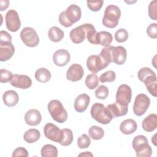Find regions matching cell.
Returning <instances> with one entry per match:
<instances>
[{"instance_id":"6da1fadb","label":"cell","mask_w":157,"mask_h":157,"mask_svg":"<svg viewBox=\"0 0 157 157\" xmlns=\"http://www.w3.org/2000/svg\"><path fill=\"white\" fill-rule=\"evenodd\" d=\"M81 16L82 10L80 7L76 4H71L67 7L65 11L61 12L58 20L62 26L68 28L79 21Z\"/></svg>"},{"instance_id":"7a4b0ae2","label":"cell","mask_w":157,"mask_h":157,"mask_svg":"<svg viewBox=\"0 0 157 157\" xmlns=\"http://www.w3.org/2000/svg\"><path fill=\"white\" fill-rule=\"evenodd\" d=\"M120 17V9L115 5H109L104 11V17L102 20V25L109 28H115L118 23Z\"/></svg>"},{"instance_id":"3957f363","label":"cell","mask_w":157,"mask_h":157,"mask_svg":"<svg viewBox=\"0 0 157 157\" xmlns=\"http://www.w3.org/2000/svg\"><path fill=\"white\" fill-rule=\"evenodd\" d=\"M90 112L92 118L102 124H109L113 119L107 107L99 102H96L92 105Z\"/></svg>"},{"instance_id":"277c9868","label":"cell","mask_w":157,"mask_h":157,"mask_svg":"<svg viewBox=\"0 0 157 157\" xmlns=\"http://www.w3.org/2000/svg\"><path fill=\"white\" fill-rule=\"evenodd\" d=\"M47 108L52 118L55 121L62 123L67 120V112L59 100L50 101L48 104Z\"/></svg>"},{"instance_id":"5b68a950","label":"cell","mask_w":157,"mask_h":157,"mask_svg":"<svg viewBox=\"0 0 157 157\" xmlns=\"http://www.w3.org/2000/svg\"><path fill=\"white\" fill-rule=\"evenodd\" d=\"M132 147L138 157H150L152 148L148 144L147 138L144 135L136 136L132 140Z\"/></svg>"},{"instance_id":"8992f818","label":"cell","mask_w":157,"mask_h":157,"mask_svg":"<svg viewBox=\"0 0 157 157\" xmlns=\"http://www.w3.org/2000/svg\"><path fill=\"white\" fill-rule=\"evenodd\" d=\"M20 38L24 44L29 47H36L39 43V37L36 30L31 27L23 28L20 33Z\"/></svg>"},{"instance_id":"52a82bcc","label":"cell","mask_w":157,"mask_h":157,"mask_svg":"<svg viewBox=\"0 0 157 157\" xmlns=\"http://www.w3.org/2000/svg\"><path fill=\"white\" fill-rule=\"evenodd\" d=\"M150 99L146 94L141 93L136 96L133 105V112L137 116H142L148 110Z\"/></svg>"},{"instance_id":"ba28073f","label":"cell","mask_w":157,"mask_h":157,"mask_svg":"<svg viewBox=\"0 0 157 157\" xmlns=\"http://www.w3.org/2000/svg\"><path fill=\"white\" fill-rule=\"evenodd\" d=\"M6 28L11 32L17 31L21 26V21L17 12L13 9L9 10L5 16Z\"/></svg>"},{"instance_id":"9c48e42d","label":"cell","mask_w":157,"mask_h":157,"mask_svg":"<svg viewBox=\"0 0 157 157\" xmlns=\"http://www.w3.org/2000/svg\"><path fill=\"white\" fill-rule=\"evenodd\" d=\"M132 98V90L129 86L122 84L118 88L116 94V102L123 105L128 106Z\"/></svg>"},{"instance_id":"30bf717a","label":"cell","mask_w":157,"mask_h":157,"mask_svg":"<svg viewBox=\"0 0 157 157\" xmlns=\"http://www.w3.org/2000/svg\"><path fill=\"white\" fill-rule=\"evenodd\" d=\"M44 132L45 137L53 142L61 143L62 140V131L55 124L48 123L44 128Z\"/></svg>"},{"instance_id":"8fae6325","label":"cell","mask_w":157,"mask_h":157,"mask_svg":"<svg viewBox=\"0 0 157 157\" xmlns=\"http://www.w3.org/2000/svg\"><path fill=\"white\" fill-rule=\"evenodd\" d=\"M86 66L88 70L93 74H96L107 67L99 56L96 55H92L88 57Z\"/></svg>"},{"instance_id":"7c38bea8","label":"cell","mask_w":157,"mask_h":157,"mask_svg":"<svg viewBox=\"0 0 157 157\" xmlns=\"http://www.w3.org/2000/svg\"><path fill=\"white\" fill-rule=\"evenodd\" d=\"M10 84L17 88L28 89L32 85V80L29 77L26 75L15 74L10 82Z\"/></svg>"},{"instance_id":"4fadbf2b","label":"cell","mask_w":157,"mask_h":157,"mask_svg":"<svg viewBox=\"0 0 157 157\" xmlns=\"http://www.w3.org/2000/svg\"><path fill=\"white\" fill-rule=\"evenodd\" d=\"M84 75V71L82 66L77 63L72 64L67 69L66 72V78L68 80L72 82H77L80 80Z\"/></svg>"},{"instance_id":"5bb4252c","label":"cell","mask_w":157,"mask_h":157,"mask_svg":"<svg viewBox=\"0 0 157 157\" xmlns=\"http://www.w3.org/2000/svg\"><path fill=\"white\" fill-rule=\"evenodd\" d=\"M127 52L123 46L112 47V61L116 64L122 65L126 59Z\"/></svg>"},{"instance_id":"9a60e30c","label":"cell","mask_w":157,"mask_h":157,"mask_svg":"<svg viewBox=\"0 0 157 157\" xmlns=\"http://www.w3.org/2000/svg\"><path fill=\"white\" fill-rule=\"evenodd\" d=\"M70 53L65 49H59L53 55V61L58 66H66L70 61Z\"/></svg>"},{"instance_id":"2e32d148","label":"cell","mask_w":157,"mask_h":157,"mask_svg":"<svg viewBox=\"0 0 157 157\" xmlns=\"http://www.w3.org/2000/svg\"><path fill=\"white\" fill-rule=\"evenodd\" d=\"M15 53V47L11 42H0V61L9 60Z\"/></svg>"},{"instance_id":"e0dca14e","label":"cell","mask_w":157,"mask_h":157,"mask_svg":"<svg viewBox=\"0 0 157 157\" xmlns=\"http://www.w3.org/2000/svg\"><path fill=\"white\" fill-rule=\"evenodd\" d=\"M25 121L29 126H37L41 122L42 116L37 109H30L25 115Z\"/></svg>"},{"instance_id":"ac0fdd59","label":"cell","mask_w":157,"mask_h":157,"mask_svg":"<svg viewBox=\"0 0 157 157\" xmlns=\"http://www.w3.org/2000/svg\"><path fill=\"white\" fill-rule=\"evenodd\" d=\"M90 98L85 93L79 94L75 99L74 109L76 112L81 113L85 112L90 104Z\"/></svg>"},{"instance_id":"d6986e66","label":"cell","mask_w":157,"mask_h":157,"mask_svg":"<svg viewBox=\"0 0 157 157\" xmlns=\"http://www.w3.org/2000/svg\"><path fill=\"white\" fill-rule=\"evenodd\" d=\"M70 39L74 44L82 43L86 37V31L83 25H81L74 29L70 32Z\"/></svg>"},{"instance_id":"ffe728a7","label":"cell","mask_w":157,"mask_h":157,"mask_svg":"<svg viewBox=\"0 0 157 157\" xmlns=\"http://www.w3.org/2000/svg\"><path fill=\"white\" fill-rule=\"evenodd\" d=\"M107 108L111 113L113 118L124 116L128 111V106L123 105L116 101L113 104H109Z\"/></svg>"},{"instance_id":"44dd1931","label":"cell","mask_w":157,"mask_h":157,"mask_svg":"<svg viewBox=\"0 0 157 157\" xmlns=\"http://www.w3.org/2000/svg\"><path fill=\"white\" fill-rule=\"evenodd\" d=\"M142 127L147 132H152L157 127V115L155 113H151L146 117L142 121Z\"/></svg>"},{"instance_id":"7402d4cb","label":"cell","mask_w":157,"mask_h":157,"mask_svg":"<svg viewBox=\"0 0 157 157\" xmlns=\"http://www.w3.org/2000/svg\"><path fill=\"white\" fill-rule=\"evenodd\" d=\"M137 128V123L133 119H126L123 121L120 126L121 132L126 135H129L134 133Z\"/></svg>"},{"instance_id":"603a6c76","label":"cell","mask_w":157,"mask_h":157,"mask_svg":"<svg viewBox=\"0 0 157 157\" xmlns=\"http://www.w3.org/2000/svg\"><path fill=\"white\" fill-rule=\"evenodd\" d=\"M3 102L8 107H13L16 105L19 101L18 93L14 90H7L2 96Z\"/></svg>"},{"instance_id":"cb8c5ba5","label":"cell","mask_w":157,"mask_h":157,"mask_svg":"<svg viewBox=\"0 0 157 157\" xmlns=\"http://www.w3.org/2000/svg\"><path fill=\"white\" fill-rule=\"evenodd\" d=\"M113 36L112 34L108 31H103L97 33L96 36V45L99 44L104 47H108L112 43Z\"/></svg>"},{"instance_id":"d4e9b609","label":"cell","mask_w":157,"mask_h":157,"mask_svg":"<svg viewBox=\"0 0 157 157\" xmlns=\"http://www.w3.org/2000/svg\"><path fill=\"white\" fill-rule=\"evenodd\" d=\"M146 86L147 90L154 97L157 96V80L156 75H149L143 82Z\"/></svg>"},{"instance_id":"484cf974","label":"cell","mask_w":157,"mask_h":157,"mask_svg":"<svg viewBox=\"0 0 157 157\" xmlns=\"http://www.w3.org/2000/svg\"><path fill=\"white\" fill-rule=\"evenodd\" d=\"M64 33L62 29L57 26L51 27L48 31L49 39L54 42H58L64 37Z\"/></svg>"},{"instance_id":"4316f807","label":"cell","mask_w":157,"mask_h":157,"mask_svg":"<svg viewBox=\"0 0 157 157\" xmlns=\"http://www.w3.org/2000/svg\"><path fill=\"white\" fill-rule=\"evenodd\" d=\"M40 137V133L39 131L37 129L31 128L27 130L24 135L23 139L24 140L29 144H32L37 142Z\"/></svg>"},{"instance_id":"83f0119b","label":"cell","mask_w":157,"mask_h":157,"mask_svg":"<svg viewBox=\"0 0 157 157\" xmlns=\"http://www.w3.org/2000/svg\"><path fill=\"white\" fill-rule=\"evenodd\" d=\"M35 78L40 83H46L48 82L51 78V73L45 67H41L35 72Z\"/></svg>"},{"instance_id":"f1b7e54d","label":"cell","mask_w":157,"mask_h":157,"mask_svg":"<svg viewBox=\"0 0 157 157\" xmlns=\"http://www.w3.org/2000/svg\"><path fill=\"white\" fill-rule=\"evenodd\" d=\"M86 31V37L88 42L92 44L96 45V36L97 32L94 26L91 23H85L83 24Z\"/></svg>"},{"instance_id":"f546056e","label":"cell","mask_w":157,"mask_h":157,"mask_svg":"<svg viewBox=\"0 0 157 157\" xmlns=\"http://www.w3.org/2000/svg\"><path fill=\"white\" fill-rule=\"evenodd\" d=\"M42 157H57V148L52 144H46L44 145L40 150Z\"/></svg>"},{"instance_id":"4dcf8cb0","label":"cell","mask_w":157,"mask_h":157,"mask_svg":"<svg viewBox=\"0 0 157 157\" xmlns=\"http://www.w3.org/2000/svg\"><path fill=\"white\" fill-rule=\"evenodd\" d=\"M113 46L109 45L102 48L99 55L102 61L107 66L110 63H112V48Z\"/></svg>"},{"instance_id":"1f68e13d","label":"cell","mask_w":157,"mask_h":157,"mask_svg":"<svg viewBox=\"0 0 157 157\" xmlns=\"http://www.w3.org/2000/svg\"><path fill=\"white\" fill-rule=\"evenodd\" d=\"M62 131V140L60 144L63 146H68L71 145L73 141V133L71 129L64 128Z\"/></svg>"},{"instance_id":"d6a6232c","label":"cell","mask_w":157,"mask_h":157,"mask_svg":"<svg viewBox=\"0 0 157 157\" xmlns=\"http://www.w3.org/2000/svg\"><path fill=\"white\" fill-rule=\"evenodd\" d=\"M88 133L91 139L93 140H100L104 136V129L98 126H92L88 130Z\"/></svg>"},{"instance_id":"836d02e7","label":"cell","mask_w":157,"mask_h":157,"mask_svg":"<svg viewBox=\"0 0 157 157\" xmlns=\"http://www.w3.org/2000/svg\"><path fill=\"white\" fill-rule=\"evenodd\" d=\"M99 78L96 74H91L86 76L85 83L86 87L90 90H94L96 88L99 84Z\"/></svg>"},{"instance_id":"e575fe53","label":"cell","mask_w":157,"mask_h":157,"mask_svg":"<svg viewBox=\"0 0 157 157\" xmlns=\"http://www.w3.org/2000/svg\"><path fill=\"white\" fill-rule=\"evenodd\" d=\"M129 34L128 31L124 28L118 29L115 33V39L119 43L124 42L128 39Z\"/></svg>"},{"instance_id":"d590c367","label":"cell","mask_w":157,"mask_h":157,"mask_svg":"<svg viewBox=\"0 0 157 157\" xmlns=\"http://www.w3.org/2000/svg\"><path fill=\"white\" fill-rule=\"evenodd\" d=\"M116 78L115 72L112 70L105 72L100 75L99 80L101 83L105 82H113Z\"/></svg>"},{"instance_id":"8d00e7d4","label":"cell","mask_w":157,"mask_h":157,"mask_svg":"<svg viewBox=\"0 0 157 157\" xmlns=\"http://www.w3.org/2000/svg\"><path fill=\"white\" fill-rule=\"evenodd\" d=\"M109 95V90L105 85H101L96 88L95 91V96L99 99H105Z\"/></svg>"},{"instance_id":"74e56055","label":"cell","mask_w":157,"mask_h":157,"mask_svg":"<svg viewBox=\"0 0 157 157\" xmlns=\"http://www.w3.org/2000/svg\"><path fill=\"white\" fill-rule=\"evenodd\" d=\"M90 144V138L86 134H82L77 139V145L81 149L88 148Z\"/></svg>"},{"instance_id":"f35d334b","label":"cell","mask_w":157,"mask_h":157,"mask_svg":"<svg viewBox=\"0 0 157 157\" xmlns=\"http://www.w3.org/2000/svg\"><path fill=\"white\" fill-rule=\"evenodd\" d=\"M152 75H156V74L150 67H144L141 68L137 73L138 78L142 82L147 77Z\"/></svg>"},{"instance_id":"ab89813d","label":"cell","mask_w":157,"mask_h":157,"mask_svg":"<svg viewBox=\"0 0 157 157\" xmlns=\"http://www.w3.org/2000/svg\"><path fill=\"white\" fill-rule=\"evenodd\" d=\"M12 73L6 69H1L0 70V82L1 83L10 82L12 78Z\"/></svg>"},{"instance_id":"60d3db41","label":"cell","mask_w":157,"mask_h":157,"mask_svg":"<svg viewBox=\"0 0 157 157\" xmlns=\"http://www.w3.org/2000/svg\"><path fill=\"white\" fill-rule=\"evenodd\" d=\"M148 15L152 20H157V1L156 0L151 1L148 6Z\"/></svg>"},{"instance_id":"b9f144b4","label":"cell","mask_w":157,"mask_h":157,"mask_svg":"<svg viewBox=\"0 0 157 157\" xmlns=\"http://www.w3.org/2000/svg\"><path fill=\"white\" fill-rule=\"evenodd\" d=\"M87 6L88 9L93 12H97L99 11L104 3L103 1H87Z\"/></svg>"},{"instance_id":"7bdbcfd3","label":"cell","mask_w":157,"mask_h":157,"mask_svg":"<svg viewBox=\"0 0 157 157\" xmlns=\"http://www.w3.org/2000/svg\"><path fill=\"white\" fill-rule=\"evenodd\" d=\"M147 33L150 37L156 39L157 37V23H151L147 28Z\"/></svg>"},{"instance_id":"ee69618b","label":"cell","mask_w":157,"mask_h":157,"mask_svg":"<svg viewBox=\"0 0 157 157\" xmlns=\"http://www.w3.org/2000/svg\"><path fill=\"white\" fill-rule=\"evenodd\" d=\"M13 157H17V156H25L28 157V152L27 150L24 147H18L16 149H15L12 153Z\"/></svg>"},{"instance_id":"f6af8a7d","label":"cell","mask_w":157,"mask_h":157,"mask_svg":"<svg viewBox=\"0 0 157 157\" xmlns=\"http://www.w3.org/2000/svg\"><path fill=\"white\" fill-rule=\"evenodd\" d=\"M12 42V36L6 31L0 32V42Z\"/></svg>"},{"instance_id":"bcb514c9","label":"cell","mask_w":157,"mask_h":157,"mask_svg":"<svg viewBox=\"0 0 157 157\" xmlns=\"http://www.w3.org/2000/svg\"><path fill=\"white\" fill-rule=\"evenodd\" d=\"M0 4H1V6H0L1 11H3L8 7L9 4V1L8 0H5V1L1 0L0 1Z\"/></svg>"},{"instance_id":"7dc6e473","label":"cell","mask_w":157,"mask_h":157,"mask_svg":"<svg viewBox=\"0 0 157 157\" xmlns=\"http://www.w3.org/2000/svg\"><path fill=\"white\" fill-rule=\"evenodd\" d=\"M78 156H93V155L90 151H85L83 153H82L79 154Z\"/></svg>"},{"instance_id":"c3c4849f","label":"cell","mask_w":157,"mask_h":157,"mask_svg":"<svg viewBox=\"0 0 157 157\" xmlns=\"http://www.w3.org/2000/svg\"><path fill=\"white\" fill-rule=\"evenodd\" d=\"M155 136H156V134H155V135L153 136V137L151 138V142L153 143V144H154L155 146H156V137H155Z\"/></svg>"}]
</instances>
